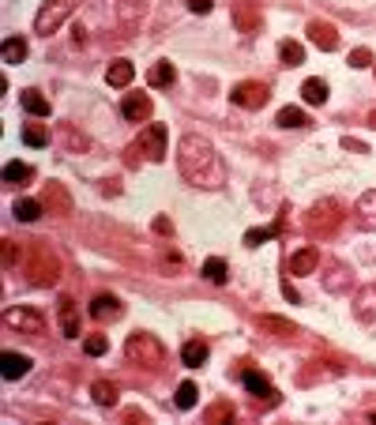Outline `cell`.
Masks as SVG:
<instances>
[{"instance_id":"1","label":"cell","mask_w":376,"mask_h":425,"mask_svg":"<svg viewBox=\"0 0 376 425\" xmlns=\"http://www.w3.org/2000/svg\"><path fill=\"white\" fill-rule=\"evenodd\" d=\"M177 166L196 189H222L226 184V166L218 159L215 143L204 136H185L177 143Z\"/></svg>"},{"instance_id":"2","label":"cell","mask_w":376,"mask_h":425,"mask_svg":"<svg viewBox=\"0 0 376 425\" xmlns=\"http://www.w3.org/2000/svg\"><path fill=\"white\" fill-rule=\"evenodd\" d=\"M23 275L31 286H53L60 279V256L53 252L49 241H31L23 252Z\"/></svg>"},{"instance_id":"3","label":"cell","mask_w":376,"mask_h":425,"mask_svg":"<svg viewBox=\"0 0 376 425\" xmlns=\"http://www.w3.org/2000/svg\"><path fill=\"white\" fill-rule=\"evenodd\" d=\"M124 354H128V362L151 365V369L166 362V350H162V343L151 335V331H132V335H128V343H124Z\"/></svg>"},{"instance_id":"4","label":"cell","mask_w":376,"mask_h":425,"mask_svg":"<svg viewBox=\"0 0 376 425\" xmlns=\"http://www.w3.org/2000/svg\"><path fill=\"white\" fill-rule=\"evenodd\" d=\"M338 223H343V207H338V200H320L305 215V226H309L313 237H332L338 230Z\"/></svg>"},{"instance_id":"5","label":"cell","mask_w":376,"mask_h":425,"mask_svg":"<svg viewBox=\"0 0 376 425\" xmlns=\"http://www.w3.org/2000/svg\"><path fill=\"white\" fill-rule=\"evenodd\" d=\"M72 8H76V0H45L38 19H34V31H38V34H53L72 15Z\"/></svg>"},{"instance_id":"6","label":"cell","mask_w":376,"mask_h":425,"mask_svg":"<svg viewBox=\"0 0 376 425\" xmlns=\"http://www.w3.org/2000/svg\"><path fill=\"white\" fill-rule=\"evenodd\" d=\"M230 98H234V106H241V109H263L268 98H271V90H268V83H260V79H245V83L234 87Z\"/></svg>"},{"instance_id":"7","label":"cell","mask_w":376,"mask_h":425,"mask_svg":"<svg viewBox=\"0 0 376 425\" xmlns=\"http://www.w3.org/2000/svg\"><path fill=\"white\" fill-rule=\"evenodd\" d=\"M166 140H170L166 125H143V136L136 140V151H143L151 162H162L166 159Z\"/></svg>"},{"instance_id":"8","label":"cell","mask_w":376,"mask_h":425,"mask_svg":"<svg viewBox=\"0 0 376 425\" xmlns=\"http://www.w3.org/2000/svg\"><path fill=\"white\" fill-rule=\"evenodd\" d=\"M4 320H8V328H15V331H26V335H45V316L38 309H19V305H15V309H8L4 312Z\"/></svg>"},{"instance_id":"9","label":"cell","mask_w":376,"mask_h":425,"mask_svg":"<svg viewBox=\"0 0 376 425\" xmlns=\"http://www.w3.org/2000/svg\"><path fill=\"white\" fill-rule=\"evenodd\" d=\"M234 26H237L241 34H249V38H252V34H260V31H263L260 8H256L252 0H237V4H234Z\"/></svg>"},{"instance_id":"10","label":"cell","mask_w":376,"mask_h":425,"mask_svg":"<svg viewBox=\"0 0 376 425\" xmlns=\"http://www.w3.org/2000/svg\"><path fill=\"white\" fill-rule=\"evenodd\" d=\"M241 384L249 387V392H252L260 403H268V406H275V403H279V392H275V387H271V380L260 373V369H245V373H241Z\"/></svg>"},{"instance_id":"11","label":"cell","mask_w":376,"mask_h":425,"mask_svg":"<svg viewBox=\"0 0 376 425\" xmlns=\"http://www.w3.org/2000/svg\"><path fill=\"white\" fill-rule=\"evenodd\" d=\"M121 113H124V121L143 125V121H151V113H154V102L147 98V95H124V102H121Z\"/></svg>"},{"instance_id":"12","label":"cell","mask_w":376,"mask_h":425,"mask_svg":"<svg viewBox=\"0 0 376 425\" xmlns=\"http://www.w3.org/2000/svg\"><path fill=\"white\" fill-rule=\"evenodd\" d=\"M90 316H95L98 324H109V320L124 316V305H121V298H113V294H98V298L90 301Z\"/></svg>"},{"instance_id":"13","label":"cell","mask_w":376,"mask_h":425,"mask_svg":"<svg viewBox=\"0 0 376 425\" xmlns=\"http://www.w3.org/2000/svg\"><path fill=\"white\" fill-rule=\"evenodd\" d=\"M42 207L49 211V215H72V196H68V189L64 184H45V192H42Z\"/></svg>"},{"instance_id":"14","label":"cell","mask_w":376,"mask_h":425,"mask_svg":"<svg viewBox=\"0 0 376 425\" xmlns=\"http://www.w3.org/2000/svg\"><path fill=\"white\" fill-rule=\"evenodd\" d=\"M309 42H313L316 49H324V53L338 49V31H335V23L313 19V23H309Z\"/></svg>"},{"instance_id":"15","label":"cell","mask_w":376,"mask_h":425,"mask_svg":"<svg viewBox=\"0 0 376 425\" xmlns=\"http://www.w3.org/2000/svg\"><path fill=\"white\" fill-rule=\"evenodd\" d=\"M0 373H4V380H23L31 373V358L19 354V350H4L0 354Z\"/></svg>"},{"instance_id":"16","label":"cell","mask_w":376,"mask_h":425,"mask_svg":"<svg viewBox=\"0 0 376 425\" xmlns=\"http://www.w3.org/2000/svg\"><path fill=\"white\" fill-rule=\"evenodd\" d=\"M57 324L64 331V339H79L83 331H79V309H76V301L72 298H60L57 305Z\"/></svg>"},{"instance_id":"17","label":"cell","mask_w":376,"mask_h":425,"mask_svg":"<svg viewBox=\"0 0 376 425\" xmlns=\"http://www.w3.org/2000/svg\"><path fill=\"white\" fill-rule=\"evenodd\" d=\"M316 267H320V248H313V245L297 248V252L286 260V271L290 275H313Z\"/></svg>"},{"instance_id":"18","label":"cell","mask_w":376,"mask_h":425,"mask_svg":"<svg viewBox=\"0 0 376 425\" xmlns=\"http://www.w3.org/2000/svg\"><path fill=\"white\" fill-rule=\"evenodd\" d=\"M354 316L365 320V324H373V320H376V282H369V286H361V290H357Z\"/></svg>"},{"instance_id":"19","label":"cell","mask_w":376,"mask_h":425,"mask_svg":"<svg viewBox=\"0 0 376 425\" xmlns=\"http://www.w3.org/2000/svg\"><path fill=\"white\" fill-rule=\"evenodd\" d=\"M354 218H357V226L361 230H376V189L369 192H361V200H357V207H354Z\"/></svg>"},{"instance_id":"20","label":"cell","mask_w":376,"mask_h":425,"mask_svg":"<svg viewBox=\"0 0 376 425\" xmlns=\"http://www.w3.org/2000/svg\"><path fill=\"white\" fill-rule=\"evenodd\" d=\"M354 286V275H350V267L346 264H327V275H324V290H332V294H343V290H350Z\"/></svg>"},{"instance_id":"21","label":"cell","mask_w":376,"mask_h":425,"mask_svg":"<svg viewBox=\"0 0 376 425\" xmlns=\"http://www.w3.org/2000/svg\"><path fill=\"white\" fill-rule=\"evenodd\" d=\"M19 102H23V109H26V113H31V117H49L53 113V106H49V98H45L42 95V90H23V95H19Z\"/></svg>"},{"instance_id":"22","label":"cell","mask_w":376,"mask_h":425,"mask_svg":"<svg viewBox=\"0 0 376 425\" xmlns=\"http://www.w3.org/2000/svg\"><path fill=\"white\" fill-rule=\"evenodd\" d=\"M132 79H136L132 61H113V64L106 68V83H109V87H128Z\"/></svg>"},{"instance_id":"23","label":"cell","mask_w":376,"mask_h":425,"mask_svg":"<svg viewBox=\"0 0 376 425\" xmlns=\"http://www.w3.org/2000/svg\"><path fill=\"white\" fill-rule=\"evenodd\" d=\"M207 354H211V350H207L204 339H188V343L181 346V362H185L188 369H199V365L207 362Z\"/></svg>"},{"instance_id":"24","label":"cell","mask_w":376,"mask_h":425,"mask_svg":"<svg viewBox=\"0 0 376 425\" xmlns=\"http://www.w3.org/2000/svg\"><path fill=\"white\" fill-rule=\"evenodd\" d=\"M173 79H177V68H173V61H154L151 72H147V83H151V87H170Z\"/></svg>"},{"instance_id":"25","label":"cell","mask_w":376,"mask_h":425,"mask_svg":"<svg viewBox=\"0 0 376 425\" xmlns=\"http://www.w3.org/2000/svg\"><path fill=\"white\" fill-rule=\"evenodd\" d=\"M42 200H31V196H19L15 200V207H12V215L19 218V223H38L42 218Z\"/></svg>"},{"instance_id":"26","label":"cell","mask_w":376,"mask_h":425,"mask_svg":"<svg viewBox=\"0 0 376 425\" xmlns=\"http://www.w3.org/2000/svg\"><path fill=\"white\" fill-rule=\"evenodd\" d=\"M279 61L286 64V68H297V64H305V45L293 42V38L279 42Z\"/></svg>"},{"instance_id":"27","label":"cell","mask_w":376,"mask_h":425,"mask_svg":"<svg viewBox=\"0 0 376 425\" xmlns=\"http://www.w3.org/2000/svg\"><path fill=\"white\" fill-rule=\"evenodd\" d=\"M301 98H305V106H324L327 102V83L324 79H305L301 83Z\"/></svg>"},{"instance_id":"28","label":"cell","mask_w":376,"mask_h":425,"mask_svg":"<svg viewBox=\"0 0 376 425\" xmlns=\"http://www.w3.org/2000/svg\"><path fill=\"white\" fill-rule=\"evenodd\" d=\"M90 395H95L98 406H117V399H121L117 384H109V380H95V384H90Z\"/></svg>"},{"instance_id":"29","label":"cell","mask_w":376,"mask_h":425,"mask_svg":"<svg viewBox=\"0 0 376 425\" xmlns=\"http://www.w3.org/2000/svg\"><path fill=\"white\" fill-rule=\"evenodd\" d=\"M226 275H230V267H226L222 256H211V260H204V279H207V282L222 286V282H226Z\"/></svg>"},{"instance_id":"30","label":"cell","mask_w":376,"mask_h":425,"mask_svg":"<svg viewBox=\"0 0 376 425\" xmlns=\"http://www.w3.org/2000/svg\"><path fill=\"white\" fill-rule=\"evenodd\" d=\"M4 181H8V184H26V181H34V166H26V162H8V166H4Z\"/></svg>"},{"instance_id":"31","label":"cell","mask_w":376,"mask_h":425,"mask_svg":"<svg viewBox=\"0 0 376 425\" xmlns=\"http://www.w3.org/2000/svg\"><path fill=\"white\" fill-rule=\"evenodd\" d=\"M260 328H263V331H275V335H282V339H293V335H297V328H293L290 320H282V316H260Z\"/></svg>"},{"instance_id":"32","label":"cell","mask_w":376,"mask_h":425,"mask_svg":"<svg viewBox=\"0 0 376 425\" xmlns=\"http://www.w3.org/2000/svg\"><path fill=\"white\" fill-rule=\"evenodd\" d=\"M26 53H31V49H26L23 38H8L4 42V64H23Z\"/></svg>"},{"instance_id":"33","label":"cell","mask_w":376,"mask_h":425,"mask_svg":"<svg viewBox=\"0 0 376 425\" xmlns=\"http://www.w3.org/2000/svg\"><path fill=\"white\" fill-rule=\"evenodd\" d=\"M279 125H282V128H305L309 117H305V109L286 106V109H279Z\"/></svg>"},{"instance_id":"34","label":"cell","mask_w":376,"mask_h":425,"mask_svg":"<svg viewBox=\"0 0 376 425\" xmlns=\"http://www.w3.org/2000/svg\"><path fill=\"white\" fill-rule=\"evenodd\" d=\"M196 403H199V387L192 384V380H185V384L177 387V406H181V410H192Z\"/></svg>"},{"instance_id":"35","label":"cell","mask_w":376,"mask_h":425,"mask_svg":"<svg viewBox=\"0 0 376 425\" xmlns=\"http://www.w3.org/2000/svg\"><path fill=\"white\" fill-rule=\"evenodd\" d=\"M23 143L26 147H45L49 143V132L42 125H23Z\"/></svg>"},{"instance_id":"36","label":"cell","mask_w":376,"mask_h":425,"mask_svg":"<svg viewBox=\"0 0 376 425\" xmlns=\"http://www.w3.org/2000/svg\"><path fill=\"white\" fill-rule=\"evenodd\" d=\"M275 234H279V226H263V230H249V234H245V245H249V248H260L263 241H271Z\"/></svg>"},{"instance_id":"37","label":"cell","mask_w":376,"mask_h":425,"mask_svg":"<svg viewBox=\"0 0 376 425\" xmlns=\"http://www.w3.org/2000/svg\"><path fill=\"white\" fill-rule=\"evenodd\" d=\"M376 57H373V49L369 45H357V49L350 53V68H373Z\"/></svg>"},{"instance_id":"38","label":"cell","mask_w":376,"mask_h":425,"mask_svg":"<svg viewBox=\"0 0 376 425\" xmlns=\"http://www.w3.org/2000/svg\"><path fill=\"white\" fill-rule=\"evenodd\" d=\"M83 350H87L90 358H102L106 350H109V339H106V335H87V339H83Z\"/></svg>"},{"instance_id":"39","label":"cell","mask_w":376,"mask_h":425,"mask_svg":"<svg viewBox=\"0 0 376 425\" xmlns=\"http://www.w3.org/2000/svg\"><path fill=\"white\" fill-rule=\"evenodd\" d=\"M207 422H222V418H234V406H226V403H218V406H211V410L204 414Z\"/></svg>"},{"instance_id":"40","label":"cell","mask_w":376,"mask_h":425,"mask_svg":"<svg viewBox=\"0 0 376 425\" xmlns=\"http://www.w3.org/2000/svg\"><path fill=\"white\" fill-rule=\"evenodd\" d=\"M60 132H64V140L76 147V151H83V147H87V136H76V132H72V125H60Z\"/></svg>"},{"instance_id":"41","label":"cell","mask_w":376,"mask_h":425,"mask_svg":"<svg viewBox=\"0 0 376 425\" xmlns=\"http://www.w3.org/2000/svg\"><path fill=\"white\" fill-rule=\"evenodd\" d=\"M188 8H192L196 15H207L211 8H215V0H188Z\"/></svg>"},{"instance_id":"42","label":"cell","mask_w":376,"mask_h":425,"mask_svg":"<svg viewBox=\"0 0 376 425\" xmlns=\"http://www.w3.org/2000/svg\"><path fill=\"white\" fill-rule=\"evenodd\" d=\"M282 294H286V301H293V305H301V294L293 290V282H282Z\"/></svg>"},{"instance_id":"43","label":"cell","mask_w":376,"mask_h":425,"mask_svg":"<svg viewBox=\"0 0 376 425\" xmlns=\"http://www.w3.org/2000/svg\"><path fill=\"white\" fill-rule=\"evenodd\" d=\"M343 147H346V151H365V143H361V140H354V136H346Z\"/></svg>"},{"instance_id":"44","label":"cell","mask_w":376,"mask_h":425,"mask_svg":"<svg viewBox=\"0 0 376 425\" xmlns=\"http://www.w3.org/2000/svg\"><path fill=\"white\" fill-rule=\"evenodd\" d=\"M154 230H158V234H170L173 226H170V218H154Z\"/></svg>"},{"instance_id":"45","label":"cell","mask_w":376,"mask_h":425,"mask_svg":"<svg viewBox=\"0 0 376 425\" xmlns=\"http://www.w3.org/2000/svg\"><path fill=\"white\" fill-rule=\"evenodd\" d=\"M369 125H373V128H376V113H373V117H369Z\"/></svg>"},{"instance_id":"46","label":"cell","mask_w":376,"mask_h":425,"mask_svg":"<svg viewBox=\"0 0 376 425\" xmlns=\"http://www.w3.org/2000/svg\"><path fill=\"white\" fill-rule=\"evenodd\" d=\"M373 422H376V414H373Z\"/></svg>"},{"instance_id":"47","label":"cell","mask_w":376,"mask_h":425,"mask_svg":"<svg viewBox=\"0 0 376 425\" xmlns=\"http://www.w3.org/2000/svg\"><path fill=\"white\" fill-rule=\"evenodd\" d=\"M373 72H376V64H373Z\"/></svg>"}]
</instances>
